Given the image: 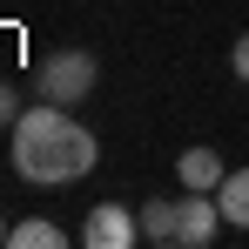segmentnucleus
<instances>
[{"label":"nucleus","instance_id":"1","mask_svg":"<svg viewBox=\"0 0 249 249\" xmlns=\"http://www.w3.org/2000/svg\"><path fill=\"white\" fill-rule=\"evenodd\" d=\"M94 135H88L61 101H41L27 115H14V168L27 182H81L94 168Z\"/></svg>","mask_w":249,"mask_h":249},{"label":"nucleus","instance_id":"2","mask_svg":"<svg viewBox=\"0 0 249 249\" xmlns=\"http://www.w3.org/2000/svg\"><path fill=\"white\" fill-rule=\"evenodd\" d=\"M41 94H47V101H61V108L88 101V94H94V54H81V47L54 54V61L41 68Z\"/></svg>","mask_w":249,"mask_h":249},{"label":"nucleus","instance_id":"3","mask_svg":"<svg viewBox=\"0 0 249 249\" xmlns=\"http://www.w3.org/2000/svg\"><path fill=\"white\" fill-rule=\"evenodd\" d=\"M215 215H222V202H209V189H189V196L175 202V243L182 249L215 243Z\"/></svg>","mask_w":249,"mask_h":249},{"label":"nucleus","instance_id":"4","mask_svg":"<svg viewBox=\"0 0 249 249\" xmlns=\"http://www.w3.org/2000/svg\"><path fill=\"white\" fill-rule=\"evenodd\" d=\"M135 236H142V215H128V209H115V202H101L88 215V229H81L88 249H128Z\"/></svg>","mask_w":249,"mask_h":249},{"label":"nucleus","instance_id":"5","mask_svg":"<svg viewBox=\"0 0 249 249\" xmlns=\"http://www.w3.org/2000/svg\"><path fill=\"white\" fill-rule=\"evenodd\" d=\"M175 175H182V189H222V175H229V168H222L215 148H189V155L175 162Z\"/></svg>","mask_w":249,"mask_h":249},{"label":"nucleus","instance_id":"6","mask_svg":"<svg viewBox=\"0 0 249 249\" xmlns=\"http://www.w3.org/2000/svg\"><path fill=\"white\" fill-rule=\"evenodd\" d=\"M215 202H222V222H236V229H249V168H229V175H222Z\"/></svg>","mask_w":249,"mask_h":249},{"label":"nucleus","instance_id":"7","mask_svg":"<svg viewBox=\"0 0 249 249\" xmlns=\"http://www.w3.org/2000/svg\"><path fill=\"white\" fill-rule=\"evenodd\" d=\"M7 249H61V229L41 222V215H34V222H14V229H7Z\"/></svg>","mask_w":249,"mask_h":249},{"label":"nucleus","instance_id":"8","mask_svg":"<svg viewBox=\"0 0 249 249\" xmlns=\"http://www.w3.org/2000/svg\"><path fill=\"white\" fill-rule=\"evenodd\" d=\"M142 236L148 243H175V202H148L142 209Z\"/></svg>","mask_w":249,"mask_h":249},{"label":"nucleus","instance_id":"9","mask_svg":"<svg viewBox=\"0 0 249 249\" xmlns=\"http://www.w3.org/2000/svg\"><path fill=\"white\" fill-rule=\"evenodd\" d=\"M229 68H236V81H249V34L236 41V54H229Z\"/></svg>","mask_w":249,"mask_h":249},{"label":"nucleus","instance_id":"10","mask_svg":"<svg viewBox=\"0 0 249 249\" xmlns=\"http://www.w3.org/2000/svg\"><path fill=\"white\" fill-rule=\"evenodd\" d=\"M7 115H14V88L0 81V122H7Z\"/></svg>","mask_w":249,"mask_h":249},{"label":"nucleus","instance_id":"11","mask_svg":"<svg viewBox=\"0 0 249 249\" xmlns=\"http://www.w3.org/2000/svg\"><path fill=\"white\" fill-rule=\"evenodd\" d=\"M0 243H7V222H0Z\"/></svg>","mask_w":249,"mask_h":249}]
</instances>
